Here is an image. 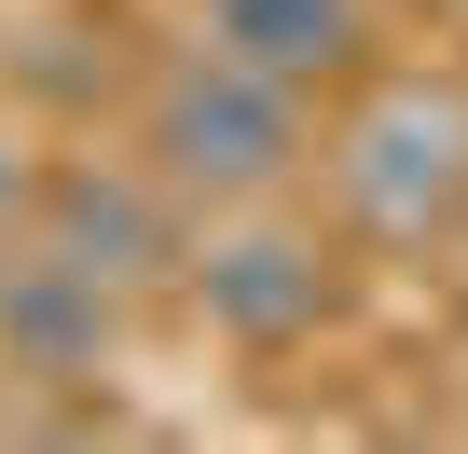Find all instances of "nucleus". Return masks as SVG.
<instances>
[{
  "label": "nucleus",
  "mask_w": 468,
  "mask_h": 454,
  "mask_svg": "<svg viewBox=\"0 0 468 454\" xmlns=\"http://www.w3.org/2000/svg\"><path fill=\"white\" fill-rule=\"evenodd\" d=\"M42 165H56V152L28 138L15 97H0V235H28V220H42Z\"/></svg>",
  "instance_id": "obj_7"
},
{
  "label": "nucleus",
  "mask_w": 468,
  "mask_h": 454,
  "mask_svg": "<svg viewBox=\"0 0 468 454\" xmlns=\"http://www.w3.org/2000/svg\"><path fill=\"white\" fill-rule=\"evenodd\" d=\"M413 15H427V28H468V0H413Z\"/></svg>",
  "instance_id": "obj_8"
},
{
  "label": "nucleus",
  "mask_w": 468,
  "mask_h": 454,
  "mask_svg": "<svg viewBox=\"0 0 468 454\" xmlns=\"http://www.w3.org/2000/svg\"><path fill=\"white\" fill-rule=\"evenodd\" d=\"M124 138H138L207 220H220V206H276V193H303L331 124H317L303 83H276V69H249V56H220V42H179V56H152Z\"/></svg>",
  "instance_id": "obj_1"
},
{
  "label": "nucleus",
  "mask_w": 468,
  "mask_h": 454,
  "mask_svg": "<svg viewBox=\"0 0 468 454\" xmlns=\"http://www.w3.org/2000/svg\"><path fill=\"white\" fill-rule=\"evenodd\" d=\"M317 179L345 206V235L372 248H454L468 235V69H372L331 97Z\"/></svg>",
  "instance_id": "obj_2"
},
{
  "label": "nucleus",
  "mask_w": 468,
  "mask_h": 454,
  "mask_svg": "<svg viewBox=\"0 0 468 454\" xmlns=\"http://www.w3.org/2000/svg\"><path fill=\"white\" fill-rule=\"evenodd\" d=\"M179 303H193L234 358H303V344L345 317V248L317 235L290 193H276V206H220L207 235H193Z\"/></svg>",
  "instance_id": "obj_3"
},
{
  "label": "nucleus",
  "mask_w": 468,
  "mask_h": 454,
  "mask_svg": "<svg viewBox=\"0 0 468 454\" xmlns=\"http://www.w3.org/2000/svg\"><path fill=\"white\" fill-rule=\"evenodd\" d=\"M193 42L249 56L303 97H345L386 69V0H193Z\"/></svg>",
  "instance_id": "obj_6"
},
{
  "label": "nucleus",
  "mask_w": 468,
  "mask_h": 454,
  "mask_svg": "<svg viewBox=\"0 0 468 454\" xmlns=\"http://www.w3.org/2000/svg\"><path fill=\"white\" fill-rule=\"evenodd\" d=\"M28 235H56L69 262H97L111 290H179L193 276V235H207V206L124 138V152H56L42 165V220H28Z\"/></svg>",
  "instance_id": "obj_5"
},
{
  "label": "nucleus",
  "mask_w": 468,
  "mask_h": 454,
  "mask_svg": "<svg viewBox=\"0 0 468 454\" xmlns=\"http://www.w3.org/2000/svg\"><path fill=\"white\" fill-rule=\"evenodd\" d=\"M124 317H138V290H111L97 262H69L56 235H0V399H28V413H111Z\"/></svg>",
  "instance_id": "obj_4"
}]
</instances>
